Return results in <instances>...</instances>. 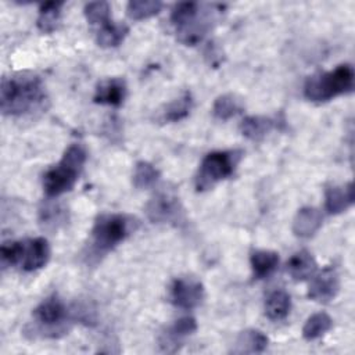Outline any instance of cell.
<instances>
[{
  "label": "cell",
  "instance_id": "obj_12",
  "mask_svg": "<svg viewBox=\"0 0 355 355\" xmlns=\"http://www.w3.org/2000/svg\"><path fill=\"white\" fill-rule=\"evenodd\" d=\"M197 330L196 319L184 316L178 319L159 338V347L165 352H176L182 345L184 337L193 334Z\"/></svg>",
  "mask_w": 355,
  "mask_h": 355
},
{
  "label": "cell",
  "instance_id": "obj_28",
  "mask_svg": "<svg viewBox=\"0 0 355 355\" xmlns=\"http://www.w3.org/2000/svg\"><path fill=\"white\" fill-rule=\"evenodd\" d=\"M158 178L159 172L154 165L146 161H140L135 166L132 182L137 189H148L157 183Z\"/></svg>",
  "mask_w": 355,
  "mask_h": 355
},
{
  "label": "cell",
  "instance_id": "obj_14",
  "mask_svg": "<svg viewBox=\"0 0 355 355\" xmlns=\"http://www.w3.org/2000/svg\"><path fill=\"white\" fill-rule=\"evenodd\" d=\"M354 204V186L345 183L344 186H330L324 193V208L330 215H337L347 211Z\"/></svg>",
  "mask_w": 355,
  "mask_h": 355
},
{
  "label": "cell",
  "instance_id": "obj_18",
  "mask_svg": "<svg viewBox=\"0 0 355 355\" xmlns=\"http://www.w3.org/2000/svg\"><path fill=\"white\" fill-rule=\"evenodd\" d=\"M68 222V211L57 202H46L39 209V223L44 230H58Z\"/></svg>",
  "mask_w": 355,
  "mask_h": 355
},
{
  "label": "cell",
  "instance_id": "obj_17",
  "mask_svg": "<svg viewBox=\"0 0 355 355\" xmlns=\"http://www.w3.org/2000/svg\"><path fill=\"white\" fill-rule=\"evenodd\" d=\"M287 272L294 280H306L316 272V261L309 251L301 250L288 259Z\"/></svg>",
  "mask_w": 355,
  "mask_h": 355
},
{
  "label": "cell",
  "instance_id": "obj_15",
  "mask_svg": "<svg viewBox=\"0 0 355 355\" xmlns=\"http://www.w3.org/2000/svg\"><path fill=\"white\" fill-rule=\"evenodd\" d=\"M322 214L318 208H301L293 220V233L301 239L312 237L322 226Z\"/></svg>",
  "mask_w": 355,
  "mask_h": 355
},
{
  "label": "cell",
  "instance_id": "obj_13",
  "mask_svg": "<svg viewBox=\"0 0 355 355\" xmlns=\"http://www.w3.org/2000/svg\"><path fill=\"white\" fill-rule=\"evenodd\" d=\"M126 96V82L122 78H108L101 80L94 93V103L119 107Z\"/></svg>",
  "mask_w": 355,
  "mask_h": 355
},
{
  "label": "cell",
  "instance_id": "obj_22",
  "mask_svg": "<svg viewBox=\"0 0 355 355\" xmlns=\"http://www.w3.org/2000/svg\"><path fill=\"white\" fill-rule=\"evenodd\" d=\"M129 32V28L125 24H112L108 22L103 26L96 33V42L101 47H116L123 42Z\"/></svg>",
  "mask_w": 355,
  "mask_h": 355
},
{
  "label": "cell",
  "instance_id": "obj_30",
  "mask_svg": "<svg viewBox=\"0 0 355 355\" xmlns=\"http://www.w3.org/2000/svg\"><path fill=\"white\" fill-rule=\"evenodd\" d=\"M24 254V241H6L1 245L0 257L3 266L19 265Z\"/></svg>",
  "mask_w": 355,
  "mask_h": 355
},
{
  "label": "cell",
  "instance_id": "obj_5",
  "mask_svg": "<svg viewBox=\"0 0 355 355\" xmlns=\"http://www.w3.org/2000/svg\"><path fill=\"white\" fill-rule=\"evenodd\" d=\"M33 319L36 322L32 330L33 336L57 338L69 330L72 316L64 301L57 294H53L35 308Z\"/></svg>",
  "mask_w": 355,
  "mask_h": 355
},
{
  "label": "cell",
  "instance_id": "obj_3",
  "mask_svg": "<svg viewBox=\"0 0 355 355\" xmlns=\"http://www.w3.org/2000/svg\"><path fill=\"white\" fill-rule=\"evenodd\" d=\"M86 162V150L82 144L73 143L71 144L60 162L50 168L43 176V189L47 197H58L67 191H69Z\"/></svg>",
  "mask_w": 355,
  "mask_h": 355
},
{
  "label": "cell",
  "instance_id": "obj_26",
  "mask_svg": "<svg viewBox=\"0 0 355 355\" xmlns=\"http://www.w3.org/2000/svg\"><path fill=\"white\" fill-rule=\"evenodd\" d=\"M333 326L331 318L324 312H318L309 316L302 327V337L308 341L316 340L327 333Z\"/></svg>",
  "mask_w": 355,
  "mask_h": 355
},
{
  "label": "cell",
  "instance_id": "obj_25",
  "mask_svg": "<svg viewBox=\"0 0 355 355\" xmlns=\"http://www.w3.org/2000/svg\"><path fill=\"white\" fill-rule=\"evenodd\" d=\"M193 107V98L190 92H184L180 97L171 101L161 112V119L166 122H178L186 118Z\"/></svg>",
  "mask_w": 355,
  "mask_h": 355
},
{
  "label": "cell",
  "instance_id": "obj_21",
  "mask_svg": "<svg viewBox=\"0 0 355 355\" xmlns=\"http://www.w3.org/2000/svg\"><path fill=\"white\" fill-rule=\"evenodd\" d=\"M291 309L290 295L284 290H276L270 293L265 302V313L270 320L284 319Z\"/></svg>",
  "mask_w": 355,
  "mask_h": 355
},
{
  "label": "cell",
  "instance_id": "obj_31",
  "mask_svg": "<svg viewBox=\"0 0 355 355\" xmlns=\"http://www.w3.org/2000/svg\"><path fill=\"white\" fill-rule=\"evenodd\" d=\"M200 4L194 3V1H184V3H178L171 14V21L175 25V28L180 26L182 24H184L186 21H189L190 18H193L198 10H200Z\"/></svg>",
  "mask_w": 355,
  "mask_h": 355
},
{
  "label": "cell",
  "instance_id": "obj_19",
  "mask_svg": "<svg viewBox=\"0 0 355 355\" xmlns=\"http://www.w3.org/2000/svg\"><path fill=\"white\" fill-rule=\"evenodd\" d=\"M251 268L255 279H265L275 272L279 265V254L269 250H257L251 254Z\"/></svg>",
  "mask_w": 355,
  "mask_h": 355
},
{
  "label": "cell",
  "instance_id": "obj_6",
  "mask_svg": "<svg viewBox=\"0 0 355 355\" xmlns=\"http://www.w3.org/2000/svg\"><path fill=\"white\" fill-rule=\"evenodd\" d=\"M241 154L240 150L212 151L207 154L201 161L194 179L197 191H205L214 187L218 182L232 176Z\"/></svg>",
  "mask_w": 355,
  "mask_h": 355
},
{
  "label": "cell",
  "instance_id": "obj_23",
  "mask_svg": "<svg viewBox=\"0 0 355 355\" xmlns=\"http://www.w3.org/2000/svg\"><path fill=\"white\" fill-rule=\"evenodd\" d=\"M243 110H244V105L241 98H239L234 94H222L216 97L212 107L214 116L220 121H227L236 116L237 114H240Z\"/></svg>",
  "mask_w": 355,
  "mask_h": 355
},
{
  "label": "cell",
  "instance_id": "obj_1",
  "mask_svg": "<svg viewBox=\"0 0 355 355\" xmlns=\"http://www.w3.org/2000/svg\"><path fill=\"white\" fill-rule=\"evenodd\" d=\"M47 101L40 76L31 71L10 73L1 79L0 110L4 115L22 116L44 111Z\"/></svg>",
  "mask_w": 355,
  "mask_h": 355
},
{
  "label": "cell",
  "instance_id": "obj_24",
  "mask_svg": "<svg viewBox=\"0 0 355 355\" xmlns=\"http://www.w3.org/2000/svg\"><path fill=\"white\" fill-rule=\"evenodd\" d=\"M62 1H47L40 6L37 17V28L43 33H51L57 29L61 17Z\"/></svg>",
  "mask_w": 355,
  "mask_h": 355
},
{
  "label": "cell",
  "instance_id": "obj_29",
  "mask_svg": "<svg viewBox=\"0 0 355 355\" xmlns=\"http://www.w3.org/2000/svg\"><path fill=\"white\" fill-rule=\"evenodd\" d=\"M110 4L107 1H92L85 6V17L89 24L103 26L110 22Z\"/></svg>",
  "mask_w": 355,
  "mask_h": 355
},
{
  "label": "cell",
  "instance_id": "obj_11",
  "mask_svg": "<svg viewBox=\"0 0 355 355\" xmlns=\"http://www.w3.org/2000/svg\"><path fill=\"white\" fill-rule=\"evenodd\" d=\"M50 259V245L44 237H36L24 241V254L21 268L25 272H33L43 268Z\"/></svg>",
  "mask_w": 355,
  "mask_h": 355
},
{
  "label": "cell",
  "instance_id": "obj_4",
  "mask_svg": "<svg viewBox=\"0 0 355 355\" xmlns=\"http://www.w3.org/2000/svg\"><path fill=\"white\" fill-rule=\"evenodd\" d=\"M355 73L349 64H341L329 72L309 76L304 85V96L313 103H324L340 94L352 92Z\"/></svg>",
  "mask_w": 355,
  "mask_h": 355
},
{
  "label": "cell",
  "instance_id": "obj_2",
  "mask_svg": "<svg viewBox=\"0 0 355 355\" xmlns=\"http://www.w3.org/2000/svg\"><path fill=\"white\" fill-rule=\"evenodd\" d=\"M137 226V220L125 214H103L97 216L92 229V241L87 257L101 258L122 243Z\"/></svg>",
  "mask_w": 355,
  "mask_h": 355
},
{
  "label": "cell",
  "instance_id": "obj_7",
  "mask_svg": "<svg viewBox=\"0 0 355 355\" xmlns=\"http://www.w3.org/2000/svg\"><path fill=\"white\" fill-rule=\"evenodd\" d=\"M146 214L153 223H171L178 226L184 220V214L178 196L172 190L157 191L146 205Z\"/></svg>",
  "mask_w": 355,
  "mask_h": 355
},
{
  "label": "cell",
  "instance_id": "obj_20",
  "mask_svg": "<svg viewBox=\"0 0 355 355\" xmlns=\"http://www.w3.org/2000/svg\"><path fill=\"white\" fill-rule=\"evenodd\" d=\"M273 128H275V121L272 118L259 116V115L247 116L240 123V130L243 136L254 141L262 140Z\"/></svg>",
  "mask_w": 355,
  "mask_h": 355
},
{
  "label": "cell",
  "instance_id": "obj_9",
  "mask_svg": "<svg viewBox=\"0 0 355 355\" xmlns=\"http://www.w3.org/2000/svg\"><path fill=\"white\" fill-rule=\"evenodd\" d=\"M204 300V286L194 277H178L171 286V301L182 309H193Z\"/></svg>",
  "mask_w": 355,
  "mask_h": 355
},
{
  "label": "cell",
  "instance_id": "obj_8",
  "mask_svg": "<svg viewBox=\"0 0 355 355\" xmlns=\"http://www.w3.org/2000/svg\"><path fill=\"white\" fill-rule=\"evenodd\" d=\"M215 6H209L205 10L201 11V7L198 12L176 28L178 40L186 46H194L202 40V37L208 33V31L212 28V22L215 21L216 11L214 10Z\"/></svg>",
  "mask_w": 355,
  "mask_h": 355
},
{
  "label": "cell",
  "instance_id": "obj_10",
  "mask_svg": "<svg viewBox=\"0 0 355 355\" xmlns=\"http://www.w3.org/2000/svg\"><path fill=\"white\" fill-rule=\"evenodd\" d=\"M340 290V277L333 266L324 268L319 272L309 284L308 297L318 302L331 301Z\"/></svg>",
  "mask_w": 355,
  "mask_h": 355
},
{
  "label": "cell",
  "instance_id": "obj_27",
  "mask_svg": "<svg viewBox=\"0 0 355 355\" xmlns=\"http://www.w3.org/2000/svg\"><path fill=\"white\" fill-rule=\"evenodd\" d=\"M161 7L162 3L157 0H132L126 6V12L129 18L140 21L157 15L161 11Z\"/></svg>",
  "mask_w": 355,
  "mask_h": 355
},
{
  "label": "cell",
  "instance_id": "obj_16",
  "mask_svg": "<svg viewBox=\"0 0 355 355\" xmlns=\"http://www.w3.org/2000/svg\"><path fill=\"white\" fill-rule=\"evenodd\" d=\"M268 337L255 329L244 330L236 338L234 347L232 348L233 354H261L268 347Z\"/></svg>",
  "mask_w": 355,
  "mask_h": 355
}]
</instances>
